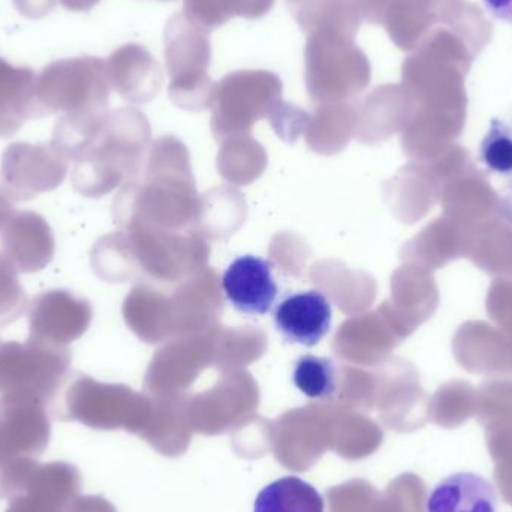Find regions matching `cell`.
<instances>
[{
  "label": "cell",
  "instance_id": "1",
  "mask_svg": "<svg viewBox=\"0 0 512 512\" xmlns=\"http://www.w3.org/2000/svg\"><path fill=\"white\" fill-rule=\"evenodd\" d=\"M198 207L188 150L167 135L152 144L137 179L123 185L114 200V218L120 228L138 224L186 231L195 227Z\"/></svg>",
  "mask_w": 512,
  "mask_h": 512
},
{
  "label": "cell",
  "instance_id": "2",
  "mask_svg": "<svg viewBox=\"0 0 512 512\" xmlns=\"http://www.w3.org/2000/svg\"><path fill=\"white\" fill-rule=\"evenodd\" d=\"M150 137L149 120L137 108L110 111L95 140L72 161V188L83 197L101 198L137 179Z\"/></svg>",
  "mask_w": 512,
  "mask_h": 512
},
{
  "label": "cell",
  "instance_id": "3",
  "mask_svg": "<svg viewBox=\"0 0 512 512\" xmlns=\"http://www.w3.org/2000/svg\"><path fill=\"white\" fill-rule=\"evenodd\" d=\"M71 363L68 346L0 340V400L54 408L71 376Z\"/></svg>",
  "mask_w": 512,
  "mask_h": 512
},
{
  "label": "cell",
  "instance_id": "4",
  "mask_svg": "<svg viewBox=\"0 0 512 512\" xmlns=\"http://www.w3.org/2000/svg\"><path fill=\"white\" fill-rule=\"evenodd\" d=\"M370 63L354 38L337 30H313L304 48V83L316 104L352 102L370 83Z\"/></svg>",
  "mask_w": 512,
  "mask_h": 512
},
{
  "label": "cell",
  "instance_id": "5",
  "mask_svg": "<svg viewBox=\"0 0 512 512\" xmlns=\"http://www.w3.org/2000/svg\"><path fill=\"white\" fill-rule=\"evenodd\" d=\"M210 33L192 23L185 12L173 15L165 24V63L171 78L168 95L183 110L200 113L212 108L216 83L209 75Z\"/></svg>",
  "mask_w": 512,
  "mask_h": 512
},
{
  "label": "cell",
  "instance_id": "6",
  "mask_svg": "<svg viewBox=\"0 0 512 512\" xmlns=\"http://www.w3.org/2000/svg\"><path fill=\"white\" fill-rule=\"evenodd\" d=\"M110 92L107 62L101 57L56 60L36 78V98L44 117L54 113L108 111Z\"/></svg>",
  "mask_w": 512,
  "mask_h": 512
},
{
  "label": "cell",
  "instance_id": "7",
  "mask_svg": "<svg viewBox=\"0 0 512 512\" xmlns=\"http://www.w3.org/2000/svg\"><path fill=\"white\" fill-rule=\"evenodd\" d=\"M279 75L267 69H245L225 75L215 86L212 131L216 140L249 134L256 122L267 119L282 99Z\"/></svg>",
  "mask_w": 512,
  "mask_h": 512
},
{
  "label": "cell",
  "instance_id": "8",
  "mask_svg": "<svg viewBox=\"0 0 512 512\" xmlns=\"http://www.w3.org/2000/svg\"><path fill=\"white\" fill-rule=\"evenodd\" d=\"M122 231L131 242L140 270L152 279L179 283L207 268L210 246L195 230L132 224Z\"/></svg>",
  "mask_w": 512,
  "mask_h": 512
},
{
  "label": "cell",
  "instance_id": "9",
  "mask_svg": "<svg viewBox=\"0 0 512 512\" xmlns=\"http://www.w3.org/2000/svg\"><path fill=\"white\" fill-rule=\"evenodd\" d=\"M71 159L54 144L12 143L0 164V191L12 203H24L54 191L66 179Z\"/></svg>",
  "mask_w": 512,
  "mask_h": 512
},
{
  "label": "cell",
  "instance_id": "10",
  "mask_svg": "<svg viewBox=\"0 0 512 512\" xmlns=\"http://www.w3.org/2000/svg\"><path fill=\"white\" fill-rule=\"evenodd\" d=\"M27 316L29 339L68 346L89 330L93 309L87 298L66 289H50L30 301Z\"/></svg>",
  "mask_w": 512,
  "mask_h": 512
},
{
  "label": "cell",
  "instance_id": "11",
  "mask_svg": "<svg viewBox=\"0 0 512 512\" xmlns=\"http://www.w3.org/2000/svg\"><path fill=\"white\" fill-rule=\"evenodd\" d=\"M51 421L38 403L0 400V468L21 459H38L48 447Z\"/></svg>",
  "mask_w": 512,
  "mask_h": 512
},
{
  "label": "cell",
  "instance_id": "12",
  "mask_svg": "<svg viewBox=\"0 0 512 512\" xmlns=\"http://www.w3.org/2000/svg\"><path fill=\"white\" fill-rule=\"evenodd\" d=\"M2 255L17 268L30 274L44 270L54 258L56 240L45 218L35 212H15L0 234Z\"/></svg>",
  "mask_w": 512,
  "mask_h": 512
},
{
  "label": "cell",
  "instance_id": "13",
  "mask_svg": "<svg viewBox=\"0 0 512 512\" xmlns=\"http://www.w3.org/2000/svg\"><path fill=\"white\" fill-rule=\"evenodd\" d=\"M111 89L129 104L143 105L153 101L164 86V72L158 60L140 44H125L107 59Z\"/></svg>",
  "mask_w": 512,
  "mask_h": 512
},
{
  "label": "cell",
  "instance_id": "14",
  "mask_svg": "<svg viewBox=\"0 0 512 512\" xmlns=\"http://www.w3.org/2000/svg\"><path fill=\"white\" fill-rule=\"evenodd\" d=\"M176 336L218 327L224 309L221 282L215 271L206 268L180 282L171 291ZM174 336V337H176Z\"/></svg>",
  "mask_w": 512,
  "mask_h": 512
},
{
  "label": "cell",
  "instance_id": "15",
  "mask_svg": "<svg viewBox=\"0 0 512 512\" xmlns=\"http://www.w3.org/2000/svg\"><path fill=\"white\" fill-rule=\"evenodd\" d=\"M222 289L227 300L245 315H265L279 292L270 262L254 255L240 256L228 265Z\"/></svg>",
  "mask_w": 512,
  "mask_h": 512
},
{
  "label": "cell",
  "instance_id": "16",
  "mask_svg": "<svg viewBox=\"0 0 512 512\" xmlns=\"http://www.w3.org/2000/svg\"><path fill=\"white\" fill-rule=\"evenodd\" d=\"M333 310L327 295L321 291H303L280 301L274 312L277 331L285 340L298 345H318L331 328Z\"/></svg>",
  "mask_w": 512,
  "mask_h": 512
},
{
  "label": "cell",
  "instance_id": "17",
  "mask_svg": "<svg viewBox=\"0 0 512 512\" xmlns=\"http://www.w3.org/2000/svg\"><path fill=\"white\" fill-rule=\"evenodd\" d=\"M122 313L129 330L144 343L158 345L176 336L171 291L140 283L123 301Z\"/></svg>",
  "mask_w": 512,
  "mask_h": 512
},
{
  "label": "cell",
  "instance_id": "18",
  "mask_svg": "<svg viewBox=\"0 0 512 512\" xmlns=\"http://www.w3.org/2000/svg\"><path fill=\"white\" fill-rule=\"evenodd\" d=\"M78 492V472L63 462L39 465L5 512H66Z\"/></svg>",
  "mask_w": 512,
  "mask_h": 512
},
{
  "label": "cell",
  "instance_id": "19",
  "mask_svg": "<svg viewBox=\"0 0 512 512\" xmlns=\"http://www.w3.org/2000/svg\"><path fill=\"white\" fill-rule=\"evenodd\" d=\"M36 75L0 57V138H11L32 119H41Z\"/></svg>",
  "mask_w": 512,
  "mask_h": 512
},
{
  "label": "cell",
  "instance_id": "20",
  "mask_svg": "<svg viewBox=\"0 0 512 512\" xmlns=\"http://www.w3.org/2000/svg\"><path fill=\"white\" fill-rule=\"evenodd\" d=\"M427 512H498L495 487L472 472L444 478L427 499Z\"/></svg>",
  "mask_w": 512,
  "mask_h": 512
},
{
  "label": "cell",
  "instance_id": "21",
  "mask_svg": "<svg viewBox=\"0 0 512 512\" xmlns=\"http://www.w3.org/2000/svg\"><path fill=\"white\" fill-rule=\"evenodd\" d=\"M357 129V102H333L316 107L304 134L313 152L336 155L357 137Z\"/></svg>",
  "mask_w": 512,
  "mask_h": 512
},
{
  "label": "cell",
  "instance_id": "22",
  "mask_svg": "<svg viewBox=\"0 0 512 512\" xmlns=\"http://www.w3.org/2000/svg\"><path fill=\"white\" fill-rule=\"evenodd\" d=\"M291 14L307 35L313 30L330 29L355 38L363 23L354 0H307L291 9Z\"/></svg>",
  "mask_w": 512,
  "mask_h": 512
},
{
  "label": "cell",
  "instance_id": "23",
  "mask_svg": "<svg viewBox=\"0 0 512 512\" xmlns=\"http://www.w3.org/2000/svg\"><path fill=\"white\" fill-rule=\"evenodd\" d=\"M254 512H325V502L318 489L307 481L283 477L259 492Z\"/></svg>",
  "mask_w": 512,
  "mask_h": 512
},
{
  "label": "cell",
  "instance_id": "24",
  "mask_svg": "<svg viewBox=\"0 0 512 512\" xmlns=\"http://www.w3.org/2000/svg\"><path fill=\"white\" fill-rule=\"evenodd\" d=\"M264 147L249 134L227 138L219 150L218 168L225 180L246 186L261 176L265 168Z\"/></svg>",
  "mask_w": 512,
  "mask_h": 512
},
{
  "label": "cell",
  "instance_id": "25",
  "mask_svg": "<svg viewBox=\"0 0 512 512\" xmlns=\"http://www.w3.org/2000/svg\"><path fill=\"white\" fill-rule=\"evenodd\" d=\"M276 0H185L183 12L192 23L212 32L234 17L258 20L265 17Z\"/></svg>",
  "mask_w": 512,
  "mask_h": 512
},
{
  "label": "cell",
  "instance_id": "26",
  "mask_svg": "<svg viewBox=\"0 0 512 512\" xmlns=\"http://www.w3.org/2000/svg\"><path fill=\"white\" fill-rule=\"evenodd\" d=\"M366 274L351 270L339 261H321L313 265L310 279L319 288L327 291L334 303L345 313H357L369 306L366 297L361 294V280Z\"/></svg>",
  "mask_w": 512,
  "mask_h": 512
},
{
  "label": "cell",
  "instance_id": "27",
  "mask_svg": "<svg viewBox=\"0 0 512 512\" xmlns=\"http://www.w3.org/2000/svg\"><path fill=\"white\" fill-rule=\"evenodd\" d=\"M90 264L99 279L110 283L129 282L141 271L131 242L123 231L99 239L90 252Z\"/></svg>",
  "mask_w": 512,
  "mask_h": 512
},
{
  "label": "cell",
  "instance_id": "28",
  "mask_svg": "<svg viewBox=\"0 0 512 512\" xmlns=\"http://www.w3.org/2000/svg\"><path fill=\"white\" fill-rule=\"evenodd\" d=\"M224 218L237 230L246 218V201L230 188L215 189L200 198L194 230L204 239H219V219Z\"/></svg>",
  "mask_w": 512,
  "mask_h": 512
},
{
  "label": "cell",
  "instance_id": "29",
  "mask_svg": "<svg viewBox=\"0 0 512 512\" xmlns=\"http://www.w3.org/2000/svg\"><path fill=\"white\" fill-rule=\"evenodd\" d=\"M267 334L258 327L219 328L216 340L215 364L219 369H231L251 363L264 355Z\"/></svg>",
  "mask_w": 512,
  "mask_h": 512
},
{
  "label": "cell",
  "instance_id": "30",
  "mask_svg": "<svg viewBox=\"0 0 512 512\" xmlns=\"http://www.w3.org/2000/svg\"><path fill=\"white\" fill-rule=\"evenodd\" d=\"M295 387L313 400H330L339 391V369L330 358L304 355L295 363Z\"/></svg>",
  "mask_w": 512,
  "mask_h": 512
},
{
  "label": "cell",
  "instance_id": "31",
  "mask_svg": "<svg viewBox=\"0 0 512 512\" xmlns=\"http://www.w3.org/2000/svg\"><path fill=\"white\" fill-rule=\"evenodd\" d=\"M18 274L17 268L0 254V327L17 321L29 309V297Z\"/></svg>",
  "mask_w": 512,
  "mask_h": 512
},
{
  "label": "cell",
  "instance_id": "32",
  "mask_svg": "<svg viewBox=\"0 0 512 512\" xmlns=\"http://www.w3.org/2000/svg\"><path fill=\"white\" fill-rule=\"evenodd\" d=\"M481 159L489 170L499 174L512 173V128L501 119H493L486 137L481 141Z\"/></svg>",
  "mask_w": 512,
  "mask_h": 512
},
{
  "label": "cell",
  "instance_id": "33",
  "mask_svg": "<svg viewBox=\"0 0 512 512\" xmlns=\"http://www.w3.org/2000/svg\"><path fill=\"white\" fill-rule=\"evenodd\" d=\"M267 119L270 120L271 128L276 131L279 138L291 144L295 143L303 132H306L310 122V114L303 108L280 99L271 108Z\"/></svg>",
  "mask_w": 512,
  "mask_h": 512
},
{
  "label": "cell",
  "instance_id": "34",
  "mask_svg": "<svg viewBox=\"0 0 512 512\" xmlns=\"http://www.w3.org/2000/svg\"><path fill=\"white\" fill-rule=\"evenodd\" d=\"M12 3L23 17L42 18L53 11L57 0H12Z\"/></svg>",
  "mask_w": 512,
  "mask_h": 512
},
{
  "label": "cell",
  "instance_id": "35",
  "mask_svg": "<svg viewBox=\"0 0 512 512\" xmlns=\"http://www.w3.org/2000/svg\"><path fill=\"white\" fill-rule=\"evenodd\" d=\"M484 5L493 17L512 23V0H484Z\"/></svg>",
  "mask_w": 512,
  "mask_h": 512
},
{
  "label": "cell",
  "instance_id": "36",
  "mask_svg": "<svg viewBox=\"0 0 512 512\" xmlns=\"http://www.w3.org/2000/svg\"><path fill=\"white\" fill-rule=\"evenodd\" d=\"M14 213L15 210L14 206H12V201L0 191V233H2L3 228L8 225V222L11 221Z\"/></svg>",
  "mask_w": 512,
  "mask_h": 512
},
{
  "label": "cell",
  "instance_id": "37",
  "mask_svg": "<svg viewBox=\"0 0 512 512\" xmlns=\"http://www.w3.org/2000/svg\"><path fill=\"white\" fill-rule=\"evenodd\" d=\"M99 2H101V0H59L63 8L74 12L90 11V9L98 5Z\"/></svg>",
  "mask_w": 512,
  "mask_h": 512
}]
</instances>
